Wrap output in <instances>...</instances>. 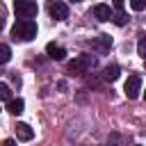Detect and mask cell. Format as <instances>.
<instances>
[{"label":"cell","mask_w":146,"mask_h":146,"mask_svg":"<svg viewBox=\"0 0 146 146\" xmlns=\"http://www.w3.org/2000/svg\"><path fill=\"white\" fill-rule=\"evenodd\" d=\"M11 36L18 41H32L34 36H36V23L32 21V18H18L16 23H14V27H11Z\"/></svg>","instance_id":"1"},{"label":"cell","mask_w":146,"mask_h":146,"mask_svg":"<svg viewBox=\"0 0 146 146\" xmlns=\"http://www.w3.org/2000/svg\"><path fill=\"white\" fill-rule=\"evenodd\" d=\"M2 146H16V141H14V139H5V141H2Z\"/></svg>","instance_id":"18"},{"label":"cell","mask_w":146,"mask_h":146,"mask_svg":"<svg viewBox=\"0 0 146 146\" xmlns=\"http://www.w3.org/2000/svg\"><path fill=\"white\" fill-rule=\"evenodd\" d=\"M112 21H114V23H116V25H125V23H128V16H125V14H123V11H119V14H116V16H114V18H112Z\"/></svg>","instance_id":"15"},{"label":"cell","mask_w":146,"mask_h":146,"mask_svg":"<svg viewBox=\"0 0 146 146\" xmlns=\"http://www.w3.org/2000/svg\"><path fill=\"white\" fill-rule=\"evenodd\" d=\"M123 5H125V0H114V7H116V9H119V11H121V9H123Z\"/></svg>","instance_id":"17"},{"label":"cell","mask_w":146,"mask_h":146,"mask_svg":"<svg viewBox=\"0 0 146 146\" xmlns=\"http://www.w3.org/2000/svg\"><path fill=\"white\" fill-rule=\"evenodd\" d=\"M144 96H146V91H144Z\"/></svg>","instance_id":"19"},{"label":"cell","mask_w":146,"mask_h":146,"mask_svg":"<svg viewBox=\"0 0 146 146\" xmlns=\"http://www.w3.org/2000/svg\"><path fill=\"white\" fill-rule=\"evenodd\" d=\"M130 7H132L135 11H141V9L146 7V0H130Z\"/></svg>","instance_id":"16"},{"label":"cell","mask_w":146,"mask_h":146,"mask_svg":"<svg viewBox=\"0 0 146 146\" xmlns=\"http://www.w3.org/2000/svg\"><path fill=\"white\" fill-rule=\"evenodd\" d=\"M123 91H125V96H128L130 100H135V98L139 96V91H141V78H139V75H128Z\"/></svg>","instance_id":"4"},{"label":"cell","mask_w":146,"mask_h":146,"mask_svg":"<svg viewBox=\"0 0 146 146\" xmlns=\"http://www.w3.org/2000/svg\"><path fill=\"white\" fill-rule=\"evenodd\" d=\"M48 11H50V16H52L55 21H66V18H68V7H66L64 2H59V0L50 2V5H48Z\"/></svg>","instance_id":"5"},{"label":"cell","mask_w":146,"mask_h":146,"mask_svg":"<svg viewBox=\"0 0 146 146\" xmlns=\"http://www.w3.org/2000/svg\"><path fill=\"white\" fill-rule=\"evenodd\" d=\"M16 135H18L21 141H30V139L34 137V130H32L27 123H18V125H16Z\"/></svg>","instance_id":"9"},{"label":"cell","mask_w":146,"mask_h":146,"mask_svg":"<svg viewBox=\"0 0 146 146\" xmlns=\"http://www.w3.org/2000/svg\"><path fill=\"white\" fill-rule=\"evenodd\" d=\"M137 52L146 59V36H141V39H139V43H137Z\"/></svg>","instance_id":"14"},{"label":"cell","mask_w":146,"mask_h":146,"mask_svg":"<svg viewBox=\"0 0 146 146\" xmlns=\"http://www.w3.org/2000/svg\"><path fill=\"white\" fill-rule=\"evenodd\" d=\"M91 48H94V50H98V52L110 50V48H112V36H107V34H98V36L91 41Z\"/></svg>","instance_id":"6"},{"label":"cell","mask_w":146,"mask_h":146,"mask_svg":"<svg viewBox=\"0 0 146 146\" xmlns=\"http://www.w3.org/2000/svg\"><path fill=\"white\" fill-rule=\"evenodd\" d=\"M119 73H121V68H119L116 64H107V66H105V71H103V78H105V80H110V82H114V80L119 78Z\"/></svg>","instance_id":"10"},{"label":"cell","mask_w":146,"mask_h":146,"mask_svg":"<svg viewBox=\"0 0 146 146\" xmlns=\"http://www.w3.org/2000/svg\"><path fill=\"white\" fill-rule=\"evenodd\" d=\"M14 11H16V16H18V18H34V16H36V11H39V7H36V2H34V0H16Z\"/></svg>","instance_id":"3"},{"label":"cell","mask_w":146,"mask_h":146,"mask_svg":"<svg viewBox=\"0 0 146 146\" xmlns=\"http://www.w3.org/2000/svg\"><path fill=\"white\" fill-rule=\"evenodd\" d=\"M135 146H139V144H135Z\"/></svg>","instance_id":"20"},{"label":"cell","mask_w":146,"mask_h":146,"mask_svg":"<svg viewBox=\"0 0 146 146\" xmlns=\"http://www.w3.org/2000/svg\"><path fill=\"white\" fill-rule=\"evenodd\" d=\"M23 107H25L23 98H11V100L7 103V112H9V114H21Z\"/></svg>","instance_id":"11"},{"label":"cell","mask_w":146,"mask_h":146,"mask_svg":"<svg viewBox=\"0 0 146 146\" xmlns=\"http://www.w3.org/2000/svg\"><path fill=\"white\" fill-rule=\"evenodd\" d=\"M94 66H96V57H91V55H78L73 62H68V71H71L73 75L87 73V71L94 68Z\"/></svg>","instance_id":"2"},{"label":"cell","mask_w":146,"mask_h":146,"mask_svg":"<svg viewBox=\"0 0 146 146\" xmlns=\"http://www.w3.org/2000/svg\"><path fill=\"white\" fill-rule=\"evenodd\" d=\"M0 98H2L5 103H9V100H11V89H9V84H7V82H2V84H0Z\"/></svg>","instance_id":"12"},{"label":"cell","mask_w":146,"mask_h":146,"mask_svg":"<svg viewBox=\"0 0 146 146\" xmlns=\"http://www.w3.org/2000/svg\"><path fill=\"white\" fill-rule=\"evenodd\" d=\"M94 16H96L98 21H110V18H114L110 5H96V7H94Z\"/></svg>","instance_id":"8"},{"label":"cell","mask_w":146,"mask_h":146,"mask_svg":"<svg viewBox=\"0 0 146 146\" xmlns=\"http://www.w3.org/2000/svg\"><path fill=\"white\" fill-rule=\"evenodd\" d=\"M46 52H48V57H50V59H55V62H62V59L66 57V50H64L62 46L52 43V41H50V43L46 46Z\"/></svg>","instance_id":"7"},{"label":"cell","mask_w":146,"mask_h":146,"mask_svg":"<svg viewBox=\"0 0 146 146\" xmlns=\"http://www.w3.org/2000/svg\"><path fill=\"white\" fill-rule=\"evenodd\" d=\"M9 57H11V50H9V46H7V43H2V46H0V62H2V64H7V62H9Z\"/></svg>","instance_id":"13"}]
</instances>
